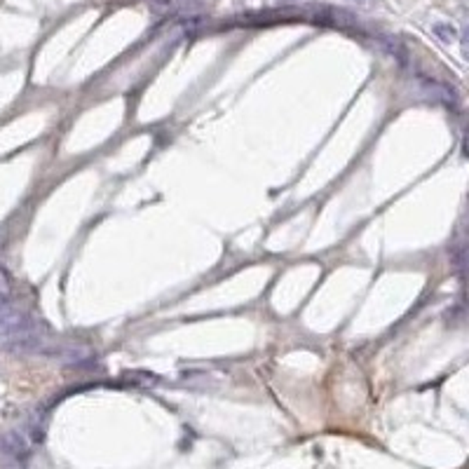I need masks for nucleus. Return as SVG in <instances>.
Wrapping results in <instances>:
<instances>
[{"mask_svg":"<svg viewBox=\"0 0 469 469\" xmlns=\"http://www.w3.org/2000/svg\"><path fill=\"white\" fill-rule=\"evenodd\" d=\"M28 334H33L31 317L24 310H19V307H12L10 303L8 305H0V342L5 345V342L17 340Z\"/></svg>","mask_w":469,"mask_h":469,"instance_id":"f257e3e1","label":"nucleus"},{"mask_svg":"<svg viewBox=\"0 0 469 469\" xmlns=\"http://www.w3.org/2000/svg\"><path fill=\"white\" fill-rule=\"evenodd\" d=\"M415 78H417V87L425 91L432 101H439V104H444L446 108L460 106V96H457V91L450 87V85L439 83V80H434L430 76H422V73H417Z\"/></svg>","mask_w":469,"mask_h":469,"instance_id":"f03ea898","label":"nucleus"},{"mask_svg":"<svg viewBox=\"0 0 469 469\" xmlns=\"http://www.w3.org/2000/svg\"><path fill=\"white\" fill-rule=\"evenodd\" d=\"M375 43H378L390 56H394V61H397L399 66L408 64V50H406V45L399 38L387 36V33H378V36H375Z\"/></svg>","mask_w":469,"mask_h":469,"instance_id":"7ed1b4c3","label":"nucleus"},{"mask_svg":"<svg viewBox=\"0 0 469 469\" xmlns=\"http://www.w3.org/2000/svg\"><path fill=\"white\" fill-rule=\"evenodd\" d=\"M0 450L12 457H26L28 455V444L21 434L17 432H8V434H0Z\"/></svg>","mask_w":469,"mask_h":469,"instance_id":"20e7f679","label":"nucleus"},{"mask_svg":"<svg viewBox=\"0 0 469 469\" xmlns=\"http://www.w3.org/2000/svg\"><path fill=\"white\" fill-rule=\"evenodd\" d=\"M432 33H434V36H437L439 40H441V43H446V45L455 43V38H457L455 26H453V24H444V21L434 24V26H432Z\"/></svg>","mask_w":469,"mask_h":469,"instance_id":"39448f33","label":"nucleus"},{"mask_svg":"<svg viewBox=\"0 0 469 469\" xmlns=\"http://www.w3.org/2000/svg\"><path fill=\"white\" fill-rule=\"evenodd\" d=\"M12 301V282H10L5 268L0 265V305H8Z\"/></svg>","mask_w":469,"mask_h":469,"instance_id":"423d86ee","label":"nucleus"}]
</instances>
